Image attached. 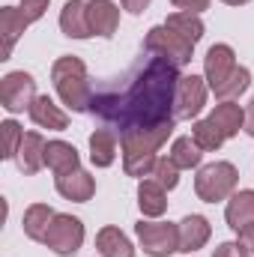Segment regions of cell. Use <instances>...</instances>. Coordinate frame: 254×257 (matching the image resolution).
<instances>
[{"label": "cell", "mask_w": 254, "mask_h": 257, "mask_svg": "<svg viewBox=\"0 0 254 257\" xmlns=\"http://www.w3.org/2000/svg\"><path fill=\"white\" fill-rule=\"evenodd\" d=\"M33 99H36V81H33L30 72L18 69V72L3 75V81H0V105H3L9 114L30 111Z\"/></svg>", "instance_id": "cell-9"}, {"label": "cell", "mask_w": 254, "mask_h": 257, "mask_svg": "<svg viewBox=\"0 0 254 257\" xmlns=\"http://www.w3.org/2000/svg\"><path fill=\"white\" fill-rule=\"evenodd\" d=\"M138 242L144 248V254L150 257H171L174 251H180V224L171 221H138L135 224Z\"/></svg>", "instance_id": "cell-6"}, {"label": "cell", "mask_w": 254, "mask_h": 257, "mask_svg": "<svg viewBox=\"0 0 254 257\" xmlns=\"http://www.w3.org/2000/svg\"><path fill=\"white\" fill-rule=\"evenodd\" d=\"M177 9H183V12H194V15H200L203 9H209V3L212 0H171Z\"/></svg>", "instance_id": "cell-32"}, {"label": "cell", "mask_w": 254, "mask_h": 257, "mask_svg": "<svg viewBox=\"0 0 254 257\" xmlns=\"http://www.w3.org/2000/svg\"><path fill=\"white\" fill-rule=\"evenodd\" d=\"M239 186V171L233 162H212V165H203L194 177V194L203 200V203H218V200H227L230 194L236 192Z\"/></svg>", "instance_id": "cell-5"}, {"label": "cell", "mask_w": 254, "mask_h": 257, "mask_svg": "<svg viewBox=\"0 0 254 257\" xmlns=\"http://www.w3.org/2000/svg\"><path fill=\"white\" fill-rule=\"evenodd\" d=\"M54 215H57V212H54L48 203H30V206L24 209V221H21V227H24V233H27L33 242H45V233H48Z\"/></svg>", "instance_id": "cell-22"}, {"label": "cell", "mask_w": 254, "mask_h": 257, "mask_svg": "<svg viewBox=\"0 0 254 257\" xmlns=\"http://www.w3.org/2000/svg\"><path fill=\"white\" fill-rule=\"evenodd\" d=\"M96 248H99L102 257H135L132 239L114 224H108V227H102L96 233Z\"/></svg>", "instance_id": "cell-21"}, {"label": "cell", "mask_w": 254, "mask_h": 257, "mask_svg": "<svg viewBox=\"0 0 254 257\" xmlns=\"http://www.w3.org/2000/svg\"><path fill=\"white\" fill-rule=\"evenodd\" d=\"M153 180H156V183H162L168 192H171V189H177V183H180V168L174 165V159H171V156L156 162V168H153Z\"/></svg>", "instance_id": "cell-29"}, {"label": "cell", "mask_w": 254, "mask_h": 257, "mask_svg": "<svg viewBox=\"0 0 254 257\" xmlns=\"http://www.w3.org/2000/svg\"><path fill=\"white\" fill-rule=\"evenodd\" d=\"M236 233H239V242L254 254V221H248V224H245L242 230H236Z\"/></svg>", "instance_id": "cell-33"}, {"label": "cell", "mask_w": 254, "mask_h": 257, "mask_svg": "<svg viewBox=\"0 0 254 257\" xmlns=\"http://www.w3.org/2000/svg\"><path fill=\"white\" fill-rule=\"evenodd\" d=\"M45 165H48L57 177H63V174H72V171L81 168V156H78V150H75L72 144H66V141H48V144H45Z\"/></svg>", "instance_id": "cell-18"}, {"label": "cell", "mask_w": 254, "mask_h": 257, "mask_svg": "<svg viewBox=\"0 0 254 257\" xmlns=\"http://www.w3.org/2000/svg\"><path fill=\"white\" fill-rule=\"evenodd\" d=\"M245 132L254 138V99L248 102V108H245Z\"/></svg>", "instance_id": "cell-35"}, {"label": "cell", "mask_w": 254, "mask_h": 257, "mask_svg": "<svg viewBox=\"0 0 254 257\" xmlns=\"http://www.w3.org/2000/svg\"><path fill=\"white\" fill-rule=\"evenodd\" d=\"M57 194L66 197V200H75V203H87L93 194H96V180L87 174V171H72V174H63L57 177Z\"/></svg>", "instance_id": "cell-14"}, {"label": "cell", "mask_w": 254, "mask_h": 257, "mask_svg": "<svg viewBox=\"0 0 254 257\" xmlns=\"http://www.w3.org/2000/svg\"><path fill=\"white\" fill-rule=\"evenodd\" d=\"M224 218L230 230H242L248 221H254V189H239L230 194L224 206Z\"/></svg>", "instance_id": "cell-19"}, {"label": "cell", "mask_w": 254, "mask_h": 257, "mask_svg": "<svg viewBox=\"0 0 254 257\" xmlns=\"http://www.w3.org/2000/svg\"><path fill=\"white\" fill-rule=\"evenodd\" d=\"M120 3H123V9L132 12V15H141V12L150 6V0H120Z\"/></svg>", "instance_id": "cell-34"}, {"label": "cell", "mask_w": 254, "mask_h": 257, "mask_svg": "<svg viewBox=\"0 0 254 257\" xmlns=\"http://www.w3.org/2000/svg\"><path fill=\"white\" fill-rule=\"evenodd\" d=\"M45 144H48V141H45L39 132H24L21 150H18V156H15V165H18L21 174H27V177L39 174V168L45 165Z\"/></svg>", "instance_id": "cell-12"}, {"label": "cell", "mask_w": 254, "mask_h": 257, "mask_svg": "<svg viewBox=\"0 0 254 257\" xmlns=\"http://www.w3.org/2000/svg\"><path fill=\"white\" fill-rule=\"evenodd\" d=\"M27 114H30V120L39 128H51V132H66L69 128V117L54 105L51 96H36Z\"/></svg>", "instance_id": "cell-16"}, {"label": "cell", "mask_w": 254, "mask_h": 257, "mask_svg": "<svg viewBox=\"0 0 254 257\" xmlns=\"http://www.w3.org/2000/svg\"><path fill=\"white\" fill-rule=\"evenodd\" d=\"M209 236H212V227L203 215H186L180 221V251L191 254V251L203 248L209 242Z\"/></svg>", "instance_id": "cell-17"}, {"label": "cell", "mask_w": 254, "mask_h": 257, "mask_svg": "<svg viewBox=\"0 0 254 257\" xmlns=\"http://www.w3.org/2000/svg\"><path fill=\"white\" fill-rule=\"evenodd\" d=\"M171 159H174V165L183 171V168H197L200 165V159H203V150L197 147V141L186 135V138H177L174 144H171Z\"/></svg>", "instance_id": "cell-26"}, {"label": "cell", "mask_w": 254, "mask_h": 257, "mask_svg": "<svg viewBox=\"0 0 254 257\" xmlns=\"http://www.w3.org/2000/svg\"><path fill=\"white\" fill-rule=\"evenodd\" d=\"M138 206L147 218H159L168 209V189L156 180H141L138 186Z\"/></svg>", "instance_id": "cell-20"}, {"label": "cell", "mask_w": 254, "mask_h": 257, "mask_svg": "<svg viewBox=\"0 0 254 257\" xmlns=\"http://www.w3.org/2000/svg\"><path fill=\"white\" fill-rule=\"evenodd\" d=\"M90 162L96 168H111L117 162V135L111 128H96L90 135Z\"/></svg>", "instance_id": "cell-23"}, {"label": "cell", "mask_w": 254, "mask_h": 257, "mask_svg": "<svg viewBox=\"0 0 254 257\" xmlns=\"http://www.w3.org/2000/svg\"><path fill=\"white\" fill-rule=\"evenodd\" d=\"M0 135H3V159H15L18 150H21V141H24V128L18 126L15 120H6L0 123Z\"/></svg>", "instance_id": "cell-28"}, {"label": "cell", "mask_w": 254, "mask_h": 257, "mask_svg": "<svg viewBox=\"0 0 254 257\" xmlns=\"http://www.w3.org/2000/svg\"><path fill=\"white\" fill-rule=\"evenodd\" d=\"M203 75H206V84L212 87V93L221 99V102H233L236 96H242L248 87H251V72L245 66L236 63V54L230 45L218 42L206 51L203 57Z\"/></svg>", "instance_id": "cell-3"}, {"label": "cell", "mask_w": 254, "mask_h": 257, "mask_svg": "<svg viewBox=\"0 0 254 257\" xmlns=\"http://www.w3.org/2000/svg\"><path fill=\"white\" fill-rule=\"evenodd\" d=\"M27 27H30V21L24 18L21 9H15V6H3L0 9V36H3V54H0V60H9L12 57L15 42L21 39V33Z\"/></svg>", "instance_id": "cell-15"}, {"label": "cell", "mask_w": 254, "mask_h": 257, "mask_svg": "<svg viewBox=\"0 0 254 257\" xmlns=\"http://www.w3.org/2000/svg\"><path fill=\"white\" fill-rule=\"evenodd\" d=\"M221 3H227V6H245V3H251V0H221Z\"/></svg>", "instance_id": "cell-36"}, {"label": "cell", "mask_w": 254, "mask_h": 257, "mask_svg": "<svg viewBox=\"0 0 254 257\" xmlns=\"http://www.w3.org/2000/svg\"><path fill=\"white\" fill-rule=\"evenodd\" d=\"M209 120L221 128L224 138H233V135H239V128H245V111L236 102H221V105L212 108Z\"/></svg>", "instance_id": "cell-24"}, {"label": "cell", "mask_w": 254, "mask_h": 257, "mask_svg": "<svg viewBox=\"0 0 254 257\" xmlns=\"http://www.w3.org/2000/svg\"><path fill=\"white\" fill-rule=\"evenodd\" d=\"M60 30L69 39H90L93 27H90V15H87V3L84 0H69L60 9Z\"/></svg>", "instance_id": "cell-13"}, {"label": "cell", "mask_w": 254, "mask_h": 257, "mask_svg": "<svg viewBox=\"0 0 254 257\" xmlns=\"http://www.w3.org/2000/svg\"><path fill=\"white\" fill-rule=\"evenodd\" d=\"M51 81H54V90L57 96L63 99L66 108L72 111H90V99H93V84L87 78V66L81 57H72L63 54L57 57L51 66Z\"/></svg>", "instance_id": "cell-4"}, {"label": "cell", "mask_w": 254, "mask_h": 257, "mask_svg": "<svg viewBox=\"0 0 254 257\" xmlns=\"http://www.w3.org/2000/svg\"><path fill=\"white\" fill-rule=\"evenodd\" d=\"M48 3H51V0H21V6H18V9H21V12H24V18L33 24V21H39V18L45 15Z\"/></svg>", "instance_id": "cell-30"}, {"label": "cell", "mask_w": 254, "mask_h": 257, "mask_svg": "<svg viewBox=\"0 0 254 257\" xmlns=\"http://www.w3.org/2000/svg\"><path fill=\"white\" fill-rule=\"evenodd\" d=\"M212 257H251V251H248L242 242H221Z\"/></svg>", "instance_id": "cell-31"}, {"label": "cell", "mask_w": 254, "mask_h": 257, "mask_svg": "<svg viewBox=\"0 0 254 257\" xmlns=\"http://www.w3.org/2000/svg\"><path fill=\"white\" fill-rule=\"evenodd\" d=\"M180 39H186L189 45H197L200 39H203V21H200V15H194V12H174V15H168V21H165Z\"/></svg>", "instance_id": "cell-25"}, {"label": "cell", "mask_w": 254, "mask_h": 257, "mask_svg": "<svg viewBox=\"0 0 254 257\" xmlns=\"http://www.w3.org/2000/svg\"><path fill=\"white\" fill-rule=\"evenodd\" d=\"M180 66L150 54L141 57L126 75L93 87L90 114L102 123L132 132V128H156L174 123V96L180 84Z\"/></svg>", "instance_id": "cell-1"}, {"label": "cell", "mask_w": 254, "mask_h": 257, "mask_svg": "<svg viewBox=\"0 0 254 257\" xmlns=\"http://www.w3.org/2000/svg\"><path fill=\"white\" fill-rule=\"evenodd\" d=\"M87 15H90V27H93V36H102V39H111L120 27V9L114 0H90L87 3Z\"/></svg>", "instance_id": "cell-11"}, {"label": "cell", "mask_w": 254, "mask_h": 257, "mask_svg": "<svg viewBox=\"0 0 254 257\" xmlns=\"http://www.w3.org/2000/svg\"><path fill=\"white\" fill-rule=\"evenodd\" d=\"M144 51L147 54H159L171 63H177L180 69L191 63V54H194V45H189L186 39H180L168 24H159L153 27L147 36H144Z\"/></svg>", "instance_id": "cell-7"}, {"label": "cell", "mask_w": 254, "mask_h": 257, "mask_svg": "<svg viewBox=\"0 0 254 257\" xmlns=\"http://www.w3.org/2000/svg\"><path fill=\"white\" fill-rule=\"evenodd\" d=\"M45 245L60 257H72L81 245H84V224L81 218L69 215V212H57L48 233H45Z\"/></svg>", "instance_id": "cell-8"}, {"label": "cell", "mask_w": 254, "mask_h": 257, "mask_svg": "<svg viewBox=\"0 0 254 257\" xmlns=\"http://www.w3.org/2000/svg\"><path fill=\"white\" fill-rule=\"evenodd\" d=\"M206 105V78L200 75H183L174 96V117L177 120H194Z\"/></svg>", "instance_id": "cell-10"}, {"label": "cell", "mask_w": 254, "mask_h": 257, "mask_svg": "<svg viewBox=\"0 0 254 257\" xmlns=\"http://www.w3.org/2000/svg\"><path fill=\"white\" fill-rule=\"evenodd\" d=\"M177 128V120L174 123H165V126L156 128H132V132H123L120 135V153H123V171L129 177H153V168L159 162V150L162 144L174 135Z\"/></svg>", "instance_id": "cell-2"}, {"label": "cell", "mask_w": 254, "mask_h": 257, "mask_svg": "<svg viewBox=\"0 0 254 257\" xmlns=\"http://www.w3.org/2000/svg\"><path fill=\"white\" fill-rule=\"evenodd\" d=\"M191 138L197 141V147H200L203 153H215V150L227 141V138L221 135V128L215 126L209 117H206V120H197V123L191 126Z\"/></svg>", "instance_id": "cell-27"}]
</instances>
